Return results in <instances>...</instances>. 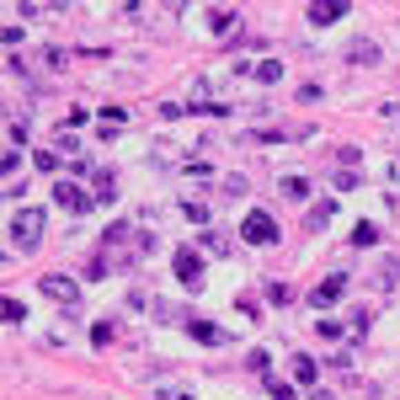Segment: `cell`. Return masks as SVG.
<instances>
[{
	"instance_id": "cell-1",
	"label": "cell",
	"mask_w": 400,
	"mask_h": 400,
	"mask_svg": "<svg viewBox=\"0 0 400 400\" xmlns=\"http://www.w3.org/2000/svg\"><path fill=\"white\" fill-rule=\"evenodd\" d=\"M43 224H48V214H43V208H17V219H11V246H17L21 257H27V251H38Z\"/></svg>"
},
{
	"instance_id": "cell-2",
	"label": "cell",
	"mask_w": 400,
	"mask_h": 400,
	"mask_svg": "<svg viewBox=\"0 0 400 400\" xmlns=\"http://www.w3.org/2000/svg\"><path fill=\"white\" fill-rule=\"evenodd\" d=\"M43 294H48L54 304H70V310H75L80 304V283L64 278V272H43Z\"/></svg>"
},
{
	"instance_id": "cell-3",
	"label": "cell",
	"mask_w": 400,
	"mask_h": 400,
	"mask_svg": "<svg viewBox=\"0 0 400 400\" xmlns=\"http://www.w3.org/2000/svg\"><path fill=\"white\" fill-rule=\"evenodd\" d=\"M240 235L251 240V246H272V240H278V224H272V214H246V224H240Z\"/></svg>"
},
{
	"instance_id": "cell-4",
	"label": "cell",
	"mask_w": 400,
	"mask_h": 400,
	"mask_svg": "<svg viewBox=\"0 0 400 400\" xmlns=\"http://www.w3.org/2000/svg\"><path fill=\"white\" fill-rule=\"evenodd\" d=\"M171 267H177V278L187 283V288H203V257H198V251H187V246H181L177 257H171Z\"/></svg>"
},
{
	"instance_id": "cell-5",
	"label": "cell",
	"mask_w": 400,
	"mask_h": 400,
	"mask_svg": "<svg viewBox=\"0 0 400 400\" xmlns=\"http://www.w3.org/2000/svg\"><path fill=\"white\" fill-rule=\"evenodd\" d=\"M54 203H59V208H70V214H86V208H91V192H80L75 181H59V187H54Z\"/></svg>"
},
{
	"instance_id": "cell-6",
	"label": "cell",
	"mask_w": 400,
	"mask_h": 400,
	"mask_svg": "<svg viewBox=\"0 0 400 400\" xmlns=\"http://www.w3.org/2000/svg\"><path fill=\"white\" fill-rule=\"evenodd\" d=\"M341 294H347V272H331V278H326L315 294H310V304H315V310H326V304H337Z\"/></svg>"
},
{
	"instance_id": "cell-7",
	"label": "cell",
	"mask_w": 400,
	"mask_h": 400,
	"mask_svg": "<svg viewBox=\"0 0 400 400\" xmlns=\"http://www.w3.org/2000/svg\"><path fill=\"white\" fill-rule=\"evenodd\" d=\"M347 11H352L347 0H310V21H320V27H326V21H341Z\"/></svg>"
},
{
	"instance_id": "cell-8",
	"label": "cell",
	"mask_w": 400,
	"mask_h": 400,
	"mask_svg": "<svg viewBox=\"0 0 400 400\" xmlns=\"http://www.w3.org/2000/svg\"><path fill=\"white\" fill-rule=\"evenodd\" d=\"M187 337H192V341H203V347H219V341H224V331L214 326V320H187Z\"/></svg>"
},
{
	"instance_id": "cell-9",
	"label": "cell",
	"mask_w": 400,
	"mask_h": 400,
	"mask_svg": "<svg viewBox=\"0 0 400 400\" xmlns=\"http://www.w3.org/2000/svg\"><path fill=\"white\" fill-rule=\"evenodd\" d=\"M91 198L112 203V198H118V177H112V171H97V177H91Z\"/></svg>"
},
{
	"instance_id": "cell-10",
	"label": "cell",
	"mask_w": 400,
	"mask_h": 400,
	"mask_svg": "<svg viewBox=\"0 0 400 400\" xmlns=\"http://www.w3.org/2000/svg\"><path fill=\"white\" fill-rule=\"evenodd\" d=\"M0 315H6V326H21V320H27V304H21L17 294H6V299H0Z\"/></svg>"
},
{
	"instance_id": "cell-11",
	"label": "cell",
	"mask_w": 400,
	"mask_h": 400,
	"mask_svg": "<svg viewBox=\"0 0 400 400\" xmlns=\"http://www.w3.org/2000/svg\"><path fill=\"white\" fill-rule=\"evenodd\" d=\"M203 251H208V257H230V235H219V230H203Z\"/></svg>"
},
{
	"instance_id": "cell-12",
	"label": "cell",
	"mask_w": 400,
	"mask_h": 400,
	"mask_svg": "<svg viewBox=\"0 0 400 400\" xmlns=\"http://www.w3.org/2000/svg\"><path fill=\"white\" fill-rule=\"evenodd\" d=\"M283 198L304 203V198H310V181H304V177H283Z\"/></svg>"
},
{
	"instance_id": "cell-13",
	"label": "cell",
	"mask_w": 400,
	"mask_h": 400,
	"mask_svg": "<svg viewBox=\"0 0 400 400\" xmlns=\"http://www.w3.org/2000/svg\"><path fill=\"white\" fill-rule=\"evenodd\" d=\"M352 246H379V224H352Z\"/></svg>"
},
{
	"instance_id": "cell-14",
	"label": "cell",
	"mask_w": 400,
	"mask_h": 400,
	"mask_svg": "<svg viewBox=\"0 0 400 400\" xmlns=\"http://www.w3.org/2000/svg\"><path fill=\"white\" fill-rule=\"evenodd\" d=\"M251 75H257V80H267V86H278V80H283V64H278V59H267V64H251Z\"/></svg>"
},
{
	"instance_id": "cell-15",
	"label": "cell",
	"mask_w": 400,
	"mask_h": 400,
	"mask_svg": "<svg viewBox=\"0 0 400 400\" xmlns=\"http://www.w3.org/2000/svg\"><path fill=\"white\" fill-rule=\"evenodd\" d=\"M352 59H358V64H379V43H368V38L352 43Z\"/></svg>"
},
{
	"instance_id": "cell-16",
	"label": "cell",
	"mask_w": 400,
	"mask_h": 400,
	"mask_svg": "<svg viewBox=\"0 0 400 400\" xmlns=\"http://www.w3.org/2000/svg\"><path fill=\"white\" fill-rule=\"evenodd\" d=\"M208 27H214V32H230V27H235V11L214 6V11H208Z\"/></svg>"
},
{
	"instance_id": "cell-17",
	"label": "cell",
	"mask_w": 400,
	"mask_h": 400,
	"mask_svg": "<svg viewBox=\"0 0 400 400\" xmlns=\"http://www.w3.org/2000/svg\"><path fill=\"white\" fill-rule=\"evenodd\" d=\"M17 11H21V17H59L64 6H38V0H21Z\"/></svg>"
},
{
	"instance_id": "cell-18",
	"label": "cell",
	"mask_w": 400,
	"mask_h": 400,
	"mask_svg": "<svg viewBox=\"0 0 400 400\" xmlns=\"http://www.w3.org/2000/svg\"><path fill=\"white\" fill-rule=\"evenodd\" d=\"M331 214H337V203H315V208H310V230H320V224H331Z\"/></svg>"
},
{
	"instance_id": "cell-19",
	"label": "cell",
	"mask_w": 400,
	"mask_h": 400,
	"mask_svg": "<svg viewBox=\"0 0 400 400\" xmlns=\"http://www.w3.org/2000/svg\"><path fill=\"white\" fill-rule=\"evenodd\" d=\"M294 379H299V384H315V358H294Z\"/></svg>"
},
{
	"instance_id": "cell-20",
	"label": "cell",
	"mask_w": 400,
	"mask_h": 400,
	"mask_svg": "<svg viewBox=\"0 0 400 400\" xmlns=\"http://www.w3.org/2000/svg\"><path fill=\"white\" fill-rule=\"evenodd\" d=\"M32 166H38V171H59V155H54V150H38V155H32Z\"/></svg>"
},
{
	"instance_id": "cell-21",
	"label": "cell",
	"mask_w": 400,
	"mask_h": 400,
	"mask_svg": "<svg viewBox=\"0 0 400 400\" xmlns=\"http://www.w3.org/2000/svg\"><path fill=\"white\" fill-rule=\"evenodd\" d=\"M181 208H187V219H192V224H208V203H181Z\"/></svg>"
},
{
	"instance_id": "cell-22",
	"label": "cell",
	"mask_w": 400,
	"mask_h": 400,
	"mask_svg": "<svg viewBox=\"0 0 400 400\" xmlns=\"http://www.w3.org/2000/svg\"><path fill=\"white\" fill-rule=\"evenodd\" d=\"M17 166H21V160H17V150H6V160H0V171H6V181H17Z\"/></svg>"
},
{
	"instance_id": "cell-23",
	"label": "cell",
	"mask_w": 400,
	"mask_h": 400,
	"mask_svg": "<svg viewBox=\"0 0 400 400\" xmlns=\"http://www.w3.org/2000/svg\"><path fill=\"white\" fill-rule=\"evenodd\" d=\"M43 70H64V54H59V48H43Z\"/></svg>"
},
{
	"instance_id": "cell-24",
	"label": "cell",
	"mask_w": 400,
	"mask_h": 400,
	"mask_svg": "<svg viewBox=\"0 0 400 400\" xmlns=\"http://www.w3.org/2000/svg\"><path fill=\"white\" fill-rule=\"evenodd\" d=\"M267 400H294V390L288 384H267Z\"/></svg>"
}]
</instances>
